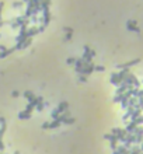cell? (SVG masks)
Instances as JSON below:
<instances>
[{"label": "cell", "mask_w": 143, "mask_h": 154, "mask_svg": "<svg viewBox=\"0 0 143 154\" xmlns=\"http://www.w3.org/2000/svg\"><path fill=\"white\" fill-rule=\"evenodd\" d=\"M35 109V107H34L33 104H27V107L24 111H21L18 114V119H30L31 116H33V111Z\"/></svg>", "instance_id": "obj_1"}, {"label": "cell", "mask_w": 143, "mask_h": 154, "mask_svg": "<svg viewBox=\"0 0 143 154\" xmlns=\"http://www.w3.org/2000/svg\"><path fill=\"white\" fill-rule=\"evenodd\" d=\"M67 108H69V104L66 102V101H63V102H60L56 107V109H53V112H52V119H56L60 114H63L65 111H67Z\"/></svg>", "instance_id": "obj_2"}, {"label": "cell", "mask_w": 143, "mask_h": 154, "mask_svg": "<svg viewBox=\"0 0 143 154\" xmlns=\"http://www.w3.org/2000/svg\"><path fill=\"white\" fill-rule=\"evenodd\" d=\"M126 28L129 30V31H133V32H140V28L137 27V23L136 21H133V20H129L128 23H126Z\"/></svg>", "instance_id": "obj_3"}, {"label": "cell", "mask_w": 143, "mask_h": 154, "mask_svg": "<svg viewBox=\"0 0 143 154\" xmlns=\"http://www.w3.org/2000/svg\"><path fill=\"white\" fill-rule=\"evenodd\" d=\"M139 62H140V58L133 59V60H129V62H126V63H124V64H118L117 67H118V69H128V67H132V66L137 64Z\"/></svg>", "instance_id": "obj_4"}, {"label": "cell", "mask_w": 143, "mask_h": 154, "mask_svg": "<svg viewBox=\"0 0 143 154\" xmlns=\"http://www.w3.org/2000/svg\"><path fill=\"white\" fill-rule=\"evenodd\" d=\"M136 128H137L136 123L133 122V121H130V122L128 123V125H126V129H125V130H126L128 133H133V130H135Z\"/></svg>", "instance_id": "obj_5"}, {"label": "cell", "mask_w": 143, "mask_h": 154, "mask_svg": "<svg viewBox=\"0 0 143 154\" xmlns=\"http://www.w3.org/2000/svg\"><path fill=\"white\" fill-rule=\"evenodd\" d=\"M35 109H37V111H39V112L44 109V98H42V97H38V101H37Z\"/></svg>", "instance_id": "obj_6"}, {"label": "cell", "mask_w": 143, "mask_h": 154, "mask_svg": "<svg viewBox=\"0 0 143 154\" xmlns=\"http://www.w3.org/2000/svg\"><path fill=\"white\" fill-rule=\"evenodd\" d=\"M65 32H66V37H65L66 41L72 39V37H73V30H72L70 27H65Z\"/></svg>", "instance_id": "obj_7"}, {"label": "cell", "mask_w": 143, "mask_h": 154, "mask_svg": "<svg viewBox=\"0 0 143 154\" xmlns=\"http://www.w3.org/2000/svg\"><path fill=\"white\" fill-rule=\"evenodd\" d=\"M76 122V119L73 118V116H67L65 121H63V125H72V123Z\"/></svg>", "instance_id": "obj_8"}, {"label": "cell", "mask_w": 143, "mask_h": 154, "mask_svg": "<svg viewBox=\"0 0 143 154\" xmlns=\"http://www.w3.org/2000/svg\"><path fill=\"white\" fill-rule=\"evenodd\" d=\"M24 6H25V3H24V1H14V3H13L14 8H23Z\"/></svg>", "instance_id": "obj_9"}, {"label": "cell", "mask_w": 143, "mask_h": 154, "mask_svg": "<svg viewBox=\"0 0 143 154\" xmlns=\"http://www.w3.org/2000/svg\"><path fill=\"white\" fill-rule=\"evenodd\" d=\"M133 122L136 123L137 126H140V125H143V115H139L136 118V119H133Z\"/></svg>", "instance_id": "obj_10"}, {"label": "cell", "mask_w": 143, "mask_h": 154, "mask_svg": "<svg viewBox=\"0 0 143 154\" xmlns=\"http://www.w3.org/2000/svg\"><path fill=\"white\" fill-rule=\"evenodd\" d=\"M104 70H105V67L101 66V64H96L94 66V71H104Z\"/></svg>", "instance_id": "obj_11"}, {"label": "cell", "mask_w": 143, "mask_h": 154, "mask_svg": "<svg viewBox=\"0 0 143 154\" xmlns=\"http://www.w3.org/2000/svg\"><path fill=\"white\" fill-rule=\"evenodd\" d=\"M87 77H88V76H84V74H79V78H80V81H83V83H84V81H87Z\"/></svg>", "instance_id": "obj_12"}, {"label": "cell", "mask_w": 143, "mask_h": 154, "mask_svg": "<svg viewBox=\"0 0 143 154\" xmlns=\"http://www.w3.org/2000/svg\"><path fill=\"white\" fill-rule=\"evenodd\" d=\"M74 62H76V58H69L67 59V64H74Z\"/></svg>", "instance_id": "obj_13"}, {"label": "cell", "mask_w": 143, "mask_h": 154, "mask_svg": "<svg viewBox=\"0 0 143 154\" xmlns=\"http://www.w3.org/2000/svg\"><path fill=\"white\" fill-rule=\"evenodd\" d=\"M4 150V143H3V139H0V153Z\"/></svg>", "instance_id": "obj_14"}, {"label": "cell", "mask_w": 143, "mask_h": 154, "mask_svg": "<svg viewBox=\"0 0 143 154\" xmlns=\"http://www.w3.org/2000/svg\"><path fill=\"white\" fill-rule=\"evenodd\" d=\"M18 95H20L18 91H14V93H13V97H18Z\"/></svg>", "instance_id": "obj_15"}, {"label": "cell", "mask_w": 143, "mask_h": 154, "mask_svg": "<svg viewBox=\"0 0 143 154\" xmlns=\"http://www.w3.org/2000/svg\"><path fill=\"white\" fill-rule=\"evenodd\" d=\"M140 151H143V141H142V147H140Z\"/></svg>", "instance_id": "obj_16"}]
</instances>
